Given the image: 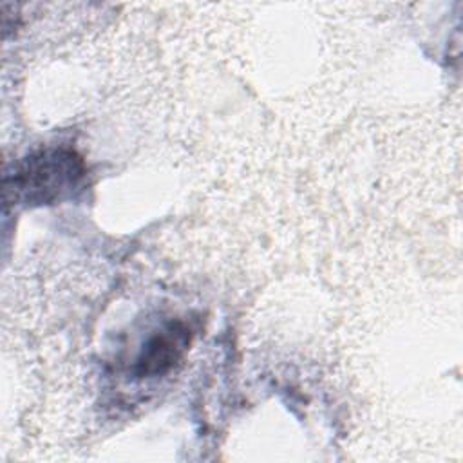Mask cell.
<instances>
[{"label": "cell", "mask_w": 463, "mask_h": 463, "mask_svg": "<svg viewBox=\"0 0 463 463\" xmlns=\"http://www.w3.org/2000/svg\"><path fill=\"white\" fill-rule=\"evenodd\" d=\"M85 179V163L71 148H43L4 175V199L49 204L71 197Z\"/></svg>", "instance_id": "obj_1"}, {"label": "cell", "mask_w": 463, "mask_h": 463, "mask_svg": "<svg viewBox=\"0 0 463 463\" xmlns=\"http://www.w3.org/2000/svg\"><path fill=\"white\" fill-rule=\"evenodd\" d=\"M190 338L192 333L184 322L166 324L141 347L134 362V374L137 378H150L168 373L183 358Z\"/></svg>", "instance_id": "obj_2"}]
</instances>
